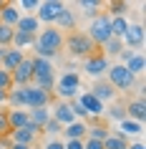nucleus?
<instances>
[{"instance_id":"28","label":"nucleus","mask_w":146,"mask_h":149,"mask_svg":"<svg viewBox=\"0 0 146 149\" xmlns=\"http://www.w3.org/2000/svg\"><path fill=\"white\" fill-rule=\"evenodd\" d=\"M126 68H129V73H134V76H141V73H144V56L141 53H134L129 58V61H126Z\"/></svg>"},{"instance_id":"5","label":"nucleus","mask_w":146,"mask_h":149,"mask_svg":"<svg viewBox=\"0 0 146 149\" xmlns=\"http://www.w3.org/2000/svg\"><path fill=\"white\" fill-rule=\"evenodd\" d=\"M53 91L61 96V101H71V99H76L78 91H81V79H78V73L66 71L61 79H58V84L53 86Z\"/></svg>"},{"instance_id":"42","label":"nucleus","mask_w":146,"mask_h":149,"mask_svg":"<svg viewBox=\"0 0 146 149\" xmlns=\"http://www.w3.org/2000/svg\"><path fill=\"white\" fill-rule=\"evenodd\" d=\"M46 149H66V147H63V141H58V139H51V141L46 144Z\"/></svg>"},{"instance_id":"26","label":"nucleus","mask_w":146,"mask_h":149,"mask_svg":"<svg viewBox=\"0 0 146 149\" xmlns=\"http://www.w3.org/2000/svg\"><path fill=\"white\" fill-rule=\"evenodd\" d=\"M33 40H35V36H33V33L15 31V33H13V43H10V46H13V48H18V51H23V48L33 46Z\"/></svg>"},{"instance_id":"30","label":"nucleus","mask_w":146,"mask_h":149,"mask_svg":"<svg viewBox=\"0 0 146 149\" xmlns=\"http://www.w3.org/2000/svg\"><path fill=\"white\" fill-rule=\"evenodd\" d=\"M129 31V20L126 18H111V36L113 38H123V33Z\"/></svg>"},{"instance_id":"13","label":"nucleus","mask_w":146,"mask_h":149,"mask_svg":"<svg viewBox=\"0 0 146 149\" xmlns=\"http://www.w3.org/2000/svg\"><path fill=\"white\" fill-rule=\"evenodd\" d=\"M51 116H53L55 121L63 126V129H66L68 124H73V121H76V116H73V111H71L68 101H61V99L53 104V111H51Z\"/></svg>"},{"instance_id":"36","label":"nucleus","mask_w":146,"mask_h":149,"mask_svg":"<svg viewBox=\"0 0 146 149\" xmlns=\"http://www.w3.org/2000/svg\"><path fill=\"white\" fill-rule=\"evenodd\" d=\"M10 88H13V76L0 68V91H10Z\"/></svg>"},{"instance_id":"33","label":"nucleus","mask_w":146,"mask_h":149,"mask_svg":"<svg viewBox=\"0 0 146 149\" xmlns=\"http://www.w3.org/2000/svg\"><path fill=\"white\" fill-rule=\"evenodd\" d=\"M144 132V126L138 124V121H131V119H123L121 121V134L123 136H129V134H141Z\"/></svg>"},{"instance_id":"27","label":"nucleus","mask_w":146,"mask_h":149,"mask_svg":"<svg viewBox=\"0 0 146 149\" xmlns=\"http://www.w3.org/2000/svg\"><path fill=\"white\" fill-rule=\"evenodd\" d=\"M121 51H123V40L121 38H108L106 43H103V48H101V53L106 56V58L108 56H118Z\"/></svg>"},{"instance_id":"32","label":"nucleus","mask_w":146,"mask_h":149,"mask_svg":"<svg viewBox=\"0 0 146 149\" xmlns=\"http://www.w3.org/2000/svg\"><path fill=\"white\" fill-rule=\"evenodd\" d=\"M106 8H108V15H111V18H121L123 13L129 10V3H121V0H111Z\"/></svg>"},{"instance_id":"41","label":"nucleus","mask_w":146,"mask_h":149,"mask_svg":"<svg viewBox=\"0 0 146 149\" xmlns=\"http://www.w3.org/2000/svg\"><path fill=\"white\" fill-rule=\"evenodd\" d=\"M63 147H66V149H83V141L71 139V141H63Z\"/></svg>"},{"instance_id":"40","label":"nucleus","mask_w":146,"mask_h":149,"mask_svg":"<svg viewBox=\"0 0 146 149\" xmlns=\"http://www.w3.org/2000/svg\"><path fill=\"white\" fill-rule=\"evenodd\" d=\"M83 149H103V141H96V139H83Z\"/></svg>"},{"instance_id":"8","label":"nucleus","mask_w":146,"mask_h":149,"mask_svg":"<svg viewBox=\"0 0 146 149\" xmlns=\"http://www.w3.org/2000/svg\"><path fill=\"white\" fill-rule=\"evenodd\" d=\"M40 132H43V129H38L35 124H28L25 129H15V132H10V141H13V144H23V147L33 149V144H35V139H38Z\"/></svg>"},{"instance_id":"29","label":"nucleus","mask_w":146,"mask_h":149,"mask_svg":"<svg viewBox=\"0 0 146 149\" xmlns=\"http://www.w3.org/2000/svg\"><path fill=\"white\" fill-rule=\"evenodd\" d=\"M106 136H108V126H103V124H88L86 139H96V141H103Z\"/></svg>"},{"instance_id":"43","label":"nucleus","mask_w":146,"mask_h":149,"mask_svg":"<svg viewBox=\"0 0 146 149\" xmlns=\"http://www.w3.org/2000/svg\"><path fill=\"white\" fill-rule=\"evenodd\" d=\"M5 149H28V147H23V144H13V141H10V144H8Z\"/></svg>"},{"instance_id":"22","label":"nucleus","mask_w":146,"mask_h":149,"mask_svg":"<svg viewBox=\"0 0 146 149\" xmlns=\"http://www.w3.org/2000/svg\"><path fill=\"white\" fill-rule=\"evenodd\" d=\"M103 149H129V136H123L121 132H113L103 139Z\"/></svg>"},{"instance_id":"15","label":"nucleus","mask_w":146,"mask_h":149,"mask_svg":"<svg viewBox=\"0 0 146 149\" xmlns=\"http://www.w3.org/2000/svg\"><path fill=\"white\" fill-rule=\"evenodd\" d=\"M78 101H81V106H83L86 109V114H88V116H101V114H103V104L98 101V99H96V96L91 94V91H86V94H81L78 96Z\"/></svg>"},{"instance_id":"9","label":"nucleus","mask_w":146,"mask_h":149,"mask_svg":"<svg viewBox=\"0 0 146 149\" xmlns=\"http://www.w3.org/2000/svg\"><path fill=\"white\" fill-rule=\"evenodd\" d=\"M83 71L88 76H101V73H106L108 71V58L101 53V48L96 53H91L88 58H83Z\"/></svg>"},{"instance_id":"2","label":"nucleus","mask_w":146,"mask_h":149,"mask_svg":"<svg viewBox=\"0 0 146 149\" xmlns=\"http://www.w3.org/2000/svg\"><path fill=\"white\" fill-rule=\"evenodd\" d=\"M63 48H68V53L73 56V58H88L91 53L98 51L83 31H71L68 36H66V40H63Z\"/></svg>"},{"instance_id":"19","label":"nucleus","mask_w":146,"mask_h":149,"mask_svg":"<svg viewBox=\"0 0 146 149\" xmlns=\"http://www.w3.org/2000/svg\"><path fill=\"white\" fill-rule=\"evenodd\" d=\"M28 124H30V119H28V111H25V109L8 111V126H10V132H15V129H25Z\"/></svg>"},{"instance_id":"20","label":"nucleus","mask_w":146,"mask_h":149,"mask_svg":"<svg viewBox=\"0 0 146 149\" xmlns=\"http://www.w3.org/2000/svg\"><path fill=\"white\" fill-rule=\"evenodd\" d=\"M55 28L58 31H76V15H73V10H68V8H63L61 13H58V18H55Z\"/></svg>"},{"instance_id":"38","label":"nucleus","mask_w":146,"mask_h":149,"mask_svg":"<svg viewBox=\"0 0 146 149\" xmlns=\"http://www.w3.org/2000/svg\"><path fill=\"white\" fill-rule=\"evenodd\" d=\"M43 132H48V134H63V126L55 121L53 116H51V121H48L46 126H43Z\"/></svg>"},{"instance_id":"44","label":"nucleus","mask_w":146,"mask_h":149,"mask_svg":"<svg viewBox=\"0 0 146 149\" xmlns=\"http://www.w3.org/2000/svg\"><path fill=\"white\" fill-rule=\"evenodd\" d=\"M0 104H8V91H0Z\"/></svg>"},{"instance_id":"4","label":"nucleus","mask_w":146,"mask_h":149,"mask_svg":"<svg viewBox=\"0 0 146 149\" xmlns=\"http://www.w3.org/2000/svg\"><path fill=\"white\" fill-rule=\"evenodd\" d=\"M108 84L116 88V91H131L134 88V84H136V76L134 73H129V68L126 66H121V63H116V66H108Z\"/></svg>"},{"instance_id":"16","label":"nucleus","mask_w":146,"mask_h":149,"mask_svg":"<svg viewBox=\"0 0 146 149\" xmlns=\"http://www.w3.org/2000/svg\"><path fill=\"white\" fill-rule=\"evenodd\" d=\"M23 58H25L23 51H18V48L10 46L8 51H5V56H3V63H0V68H3V71H8V73H13V71L20 66V61H23Z\"/></svg>"},{"instance_id":"10","label":"nucleus","mask_w":146,"mask_h":149,"mask_svg":"<svg viewBox=\"0 0 146 149\" xmlns=\"http://www.w3.org/2000/svg\"><path fill=\"white\" fill-rule=\"evenodd\" d=\"M10 76H13V86H20V88L30 86V84H33V61H30V58H23L20 66H18Z\"/></svg>"},{"instance_id":"3","label":"nucleus","mask_w":146,"mask_h":149,"mask_svg":"<svg viewBox=\"0 0 146 149\" xmlns=\"http://www.w3.org/2000/svg\"><path fill=\"white\" fill-rule=\"evenodd\" d=\"M86 36L91 38V43L96 48H103V43H106L108 38H113V36H111V15H108V13H98L96 18H91Z\"/></svg>"},{"instance_id":"37","label":"nucleus","mask_w":146,"mask_h":149,"mask_svg":"<svg viewBox=\"0 0 146 149\" xmlns=\"http://www.w3.org/2000/svg\"><path fill=\"white\" fill-rule=\"evenodd\" d=\"M10 134V126H8V111H0V139Z\"/></svg>"},{"instance_id":"45","label":"nucleus","mask_w":146,"mask_h":149,"mask_svg":"<svg viewBox=\"0 0 146 149\" xmlns=\"http://www.w3.org/2000/svg\"><path fill=\"white\" fill-rule=\"evenodd\" d=\"M0 149H3V147H0Z\"/></svg>"},{"instance_id":"6","label":"nucleus","mask_w":146,"mask_h":149,"mask_svg":"<svg viewBox=\"0 0 146 149\" xmlns=\"http://www.w3.org/2000/svg\"><path fill=\"white\" fill-rule=\"evenodd\" d=\"M66 8V3H61V0H43V3H38V13H35V18H38V23H46V25H53L55 18H58V13Z\"/></svg>"},{"instance_id":"11","label":"nucleus","mask_w":146,"mask_h":149,"mask_svg":"<svg viewBox=\"0 0 146 149\" xmlns=\"http://www.w3.org/2000/svg\"><path fill=\"white\" fill-rule=\"evenodd\" d=\"M30 61H33V79L55 81V68H53V63L48 61V58H40V56H35V58H30Z\"/></svg>"},{"instance_id":"25","label":"nucleus","mask_w":146,"mask_h":149,"mask_svg":"<svg viewBox=\"0 0 146 149\" xmlns=\"http://www.w3.org/2000/svg\"><path fill=\"white\" fill-rule=\"evenodd\" d=\"M8 104L13 106V109H25V88L13 86L8 91Z\"/></svg>"},{"instance_id":"7","label":"nucleus","mask_w":146,"mask_h":149,"mask_svg":"<svg viewBox=\"0 0 146 149\" xmlns=\"http://www.w3.org/2000/svg\"><path fill=\"white\" fill-rule=\"evenodd\" d=\"M53 104V94H46L30 84L25 86V109H48Z\"/></svg>"},{"instance_id":"35","label":"nucleus","mask_w":146,"mask_h":149,"mask_svg":"<svg viewBox=\"0 0 146 149\" xmlns=\"http://www.w3.org/2000/svg\"><path fill=\"white\" fill-rule=\"evenodd\" d=\"M108 116L116 119V121H123L126 119V104H111L108 106Z\"/></svg>"},{"instance_id":"23","label":"nucleus","mask_w":146,"mask_h":149,"mask_svg":"<svg viewBox=\"0 0 146 149\" xmlns=\"http://www.w3.org/2000/svg\"><path fill=\"white\" fill-rule=\"evenodd\" d=\"M28 119H30V124H35L38 129H43V126L51 121V109H30L28 111Z\"/></svg>"},{"instance_id":"21","label":"nucleus","mask_w":146,"mask_h":149,"mask_svg":"<svg viewBox=\"0 0 146 149\" xmlns=\"http://www.w3.org/2000/svg\"><path fill=\"white\" fill-rule=\"evenodd\" d=\"M86 132H88V126H86L83 121H73V124H68L66 129H63V136H66V141H71V139L83 141L86 139Z\"/></svg>"},{"instance_id":"18","label":"nucleus","mask_w":146,"mask_h":149,"mask_svg":"<svg viewBox=\"0 0 146 149\" xmlns=\"http://www.w3.org/2000/svg\"><path fill=\"white\" fill-rule=\"evenodd\" d=\"M18 20H20L18 5H13V3H5V5L0 8V23H3V25H8V28H15Z\"/></svg>"},{"instance_id":"14","label":"nucleus","mask_w":146,"mask_h":149,"mask_svg":"<svg viewBox=\"0 0 146 149\" xmlns=\"http://www.w3.org/2000/svg\"><path fill=\"white\" fill-rule=\"evenodd\" d=\"M91 94L96 96V99H98L101 104H106V101L111 104V101L116 99V88L111 86V84H108L106 79H98V81H96V84L91 86Z\"/></svg>"},{"instance_id":"12","label":"nucleus","mask_w":146,"mask_h":149,"mask_svg":"<svg viewBox=\"0 0 146 149\" xmlns=\"http://www.w3.org/2000/svg\"><path fill=\"white\" fill-rule=\"evenodd\" d=\"M123 48H129V51H136V48L144 46V25H129V31L123 33Z\"/></svg>"},{"instance_id":"1","label":"nucleus","mask_w":146,"mask_h":149,"mask_svg":"<svg viewBox=\"0 0 146 149\" xmlns=\"http://www.w3.org/2000/svg\"><path fill=\"white\" fill-rule=\"evenodd\" d=\"M63 40H66V36H63L55 25H46L43 31L35 33V40H33V48H35V53L40 56V58H53V56H58L63 51Z\"/></svg>"},{"instance_id":"34","label":"nucleus","mask_w":146,"mask_h":149,"mask_svg":"<svg viewBox=\"0 0 146 149\" xmlns=\"http://www.w3.org/2000/svg\"><path fill=\"white\" fill-rule=\"evenodd\" d=\"M13 33H15V28H8V25L0 23V48H10V43H13Z\"/></svg>"},{"instance_id":"31","label":"nucleus","mask_w":146,"mask_h":149,"mask_svg":"<svg viewBox=\"0 0 146 149\" xmlns=\"http://www.w3.org/2000/svg\"><path fill=\"white\" fill-rule=\"evenodd\" d=\"M78 8L83 10L86 15H98V8H103V3H98V0H81V3H78Z\"/></svg>"},{"instance_id":"39","label":"nucleus","mask_w":146,"mask_h":149,"mask_svg":"<svg viewBox=\"0 0 146 149\" xmlns=\"http://www.w3.org/2000/svg\"><path fill=\"white\" fill-rule=\"evenodd\" d=\"M18 8H23V10H35V8H38V0H20V3H18Z\"/></svg>"},{"instance_id":"24","label":"nucleus","mask_w":146,"mask_h":149,"mask_svg":"<svg viewBox=\"0 0 146 149\" xmlns=\"http://www.w3.org/2000/svg\"><path fill=\"white\" fill-rule=\"evenodd\" d=\"M15 31H23V33H35L40 31V23H38V18L35 15H25V18H20L18 20V25H15Z\"/></svg>"},{"instance_id":"17","label":"nucleus","mask_w":146,"mask_h":149,"mask_svg":"<svg viewBox=\"0 0 146 149\" xmlns=\"http://www.w3.org/2000/svg\"><path fill=\"white\" fill-rule=\"evenodd\" d=\"M126 119H131V121H144L146 119V104H144V96H138V99H134V101L126 104Z\"/></svg>"}]
</instances>
